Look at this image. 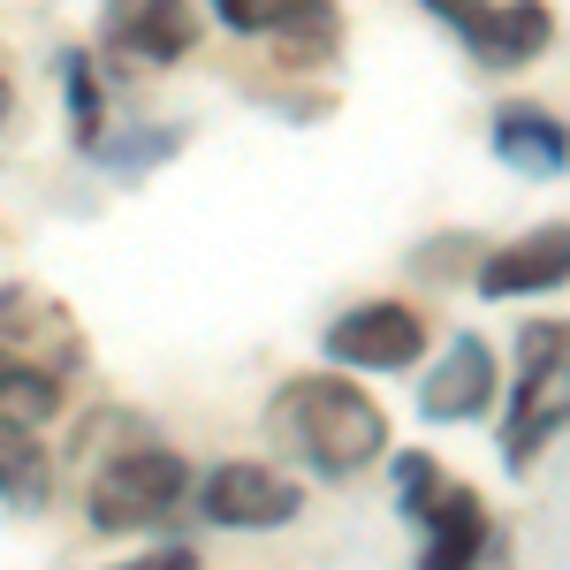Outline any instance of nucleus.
Returning a JSON list of instances; mask_svg holds the SVG:
<instances>
[{
  "mask_svg": "<svg viewBox=\"0 0 570 570\" xmlns=\"http://www.w3.org/2000/svg\"><path fill=\"white\" fill-rule=\"evenodd\" d=\"M494 160L518 168V176L548 183L570 168V130L548 115V107H502L494 115Z\"/></svg>",
  "mask_w": 570,
  "mask_h": 570,
  "instance_id": "9d476101",
  "label": "nucleus"
},
{
  "mask_svg": "<svg viewBox=\"0 0 570 570\" xmlns=\"http://www.w3.org/2000/svg\"><path fill=\"white\" fill-rule=\"evenodd\" d=\"M297 487L282 480V472H266V464H220V472H206V487H198V510L214 518V525L228 532H274L297 518Z\"/></svg>",
  "mask_w": 570,
  "mask_h": 570,
  "instance_id": "39448f33",
  "label": "nucleus"
},
{
  "mask_svg": "<svg viewBox=\"0 0 570 570\" xmlns=\"http://www.w3.org/2000/svg\"><path fill=\"white\" fill-rule=\"evenodd\" d=\"M426 351V320L411 305H357L327 327V357L357 365V373H403Z\"/></svg>",
  "mask_w": 570,
  "mask_h": 570,
  "instance_id": "20e7f679",
  "label": "nucleus"
},
{
  "mask_svg": "<svg viewBox=\"0 0 570 570\" xmlns=\"http://www.w3.org/2000/svg\"><path fill=\"white\" fill-rule=\"evenodd\" d=\"M46 487H53L46 441H31L23 419H0V502H46Z\"/></svg>",
  "mask_w": 570,
  "mask_h": 570,
  "instance_id": "ddd939ff",
  "label": "nucleus"
},
{
  "mask_svg": "<svg viewBox=\"0 0 570 570\" xmlns=\"http://www.w3.org/2000/svg\"><path fill=\"white\" fill-rule=\"evenodd\" d=\"M570 426V327H525V373L502 419V456L525 472L532 456Z\"/></svg>",
  "mask_w": 570,
  "mask_h": 570,
  "instance_id": "7ed1b4c3",
  "label": "nucleus"
},
{
  "mask_svg": "<svg viewBox=\"0 0 570 570\" xmlns=\"http://www.w3.org/2000/svg\"><path fill=\"white\" fill-rule=\"evenodd\" d=\"M61 411V381L46 373V365H31V357L0 351V419H23V426H46Z\"/></svg>",
  "mask_w": 570,
  "mask_h": 570,
  "instance_id": "4468645a",
  "label": "nucleus"
},
{
  "mask_svg": "<svg viewBox=\"0 0 570 570\" xmlns=\"http://www.w3.org/2000/svg\"><path fill=\"white\" fill-rule=\"evenodd\" d=\"M419 525H426V563H434V570L480 563V548H487V510H480V494L441 487L434 502L419 510Z\"/></svg>",
  "mask_w": 570,
  "mask_h": 570,
  "instance_id": "9b49d317",
  "label": "nucleus"
},
{
  "mask_svg": "<svg viewBox=\"0 0 570 570\" xmlns=\"http://www.w3.org/2000/svg\"><path fill=\"white\" fill-rule=\"evenodd\" d=\"M419 8H426V16H441L456 39H472V31L487 23V8H494V0H419Z\"/></svg>",
  "mask_w": 570,
  "mask_h": 570,
  "instance_id": "dca6fc26",
  "label": "nucleus"
},
{
  "mask_svg": "<svg viewBox=\"0 0 570 570\" xmlns=\"http://www.w3.org/2000/svg\"><path fill=\"white\" fill-rule=\"evenodd\" d=\"M548 8L540 0H510V8H487V23L472 31V46H480V61H494V69H518V61H532L540 46H548Z\"/></svg>",
  "mask_w": 570,
  "mask_h": 570,
  "instance_id": "f8f14e48",
  "label": "nucleus"
},
{
  "mask_svg": "<svg viewBox=\"0 0 570 570\" xmlns=\"http://www.w3.org/2000/svg\"><path fill=\"white\" fill-rule=\"evenodd\" d=\"M570 282V228H532L518 244L487 252L480 259V289L487 297H532V289H563Z\"/></svg>",
  "mask_w": 570,
  "mask_h": 570,
  "instance_id": "0eeeda50",
  "label": "nucleus"
},
{
  "mask_svg": "<svg viewBox=\"0 0 570 570\" xmlns=\"http://www.w3.org/2000/svg\"><path fill=\"white\" fill-rule=\"evenodd\" d=\"M214 16L228 31H244V39H289V46H312V53H327L335 46V0H214Z\"/></svg>",
  "mask_w": 570,
  "mask_h": 570,
  "instance_id": "1a4fd4ad",
  "label": "nucleus"
},
{
  "mask_svg": "<svg viewBox=\"0 0 570 570\" xmlns=\"http://www.w3.org/2000/svg\"><path fill=\"white\" fill-rule=\"evenodd\" d=\"M107 39L137 61H183L198 46V8L190 0H107Z\"/></svg>",
  "mask_w": 570,
  "mask_h": 570,
  "instance_id": "6e6552de",
  "label": "nucleus"
},
{
  "mask_svg": "<svg viewBox=\"0 0 570 570\" xmlns=\"http://www.w3.org/2000/svg\"><path fill=\"white\" fill-rule=\"evenodd\" d=\"M0 107H8V91H0Z\"/></svg>",
  "mask_w": 570,
  "mask_h": 570,
  "instance_id": "f3484780",
  "label": "nucleus"
},
{
  "mask_svg": "<svg viewBox=\"0 0 570 570\" xmlns=\"http://www.w3.org/2000/svg\"><path fill=\"white\" fill-rule=\"evenodd\" d=\"M266 426H274V441L289 456H305L312 472H327V480H351V472H365L389 449L381 403L365 389H351V381H327V373L289 381V389L266 403Z\"/></svg>",
  "mask_w": 570,
  "mask_h": 570,
  "instance_id": "f257e3e1",
  "label": "nucleus"
},
{
  "mask_svg": "<svg viewBox=\"0 0 570 570\" xmlns=\"http://www.w3.org/2000/svg\"><path fill=\"white\" fill-rule=\"evenodd\" d=\"M190 494V464L176 449H122L91 480V525L99 532H153L168 525Z\"/></svg>",
  "mask_w": 570,
  "mask_h": 570,
  "instance_id": "f03ea898",
  "label": "nucleus"
},
{
  "mask_svg": "<svg viewBox=\"0 0 570 570\" xmlns=\"http://www.w3.org/2000/svg\"><path fill=\"white\" fill-rule=\"evenodd\" d=\"M487 395H494V351H487L480 335H456L441 351V365L419 381V411L434 426H456V419H480Z\"/></svg>",
  "mask_w": 570,
  "mask_h": 570,
  "instance_id": "423d86ee",
  "label": "nucleus"
},
{
  "mask_svg": "<svg viewBox=\"0 0 570 570\" xmlns=\"http://www.w3.org/2000/svg\"><path fill=\"white\" fill-rule=\"evenodd\" d=\"M61 77H69V91H77V137L91 145V130H99V115H91V61L85 53H61Z\"/></svg>",
  "mask_w": 570,
  "mask_h": 570,
  "instance_id": "2eb2a0df",
  "label": "nucleus"
}]
</instances>
